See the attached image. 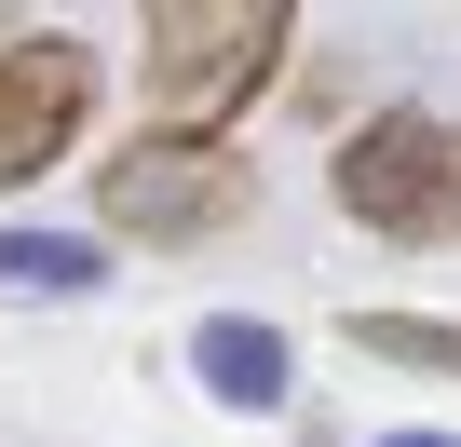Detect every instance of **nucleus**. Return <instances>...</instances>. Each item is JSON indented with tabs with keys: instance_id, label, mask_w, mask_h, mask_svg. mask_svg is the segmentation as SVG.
Listing matches in <instances>:
<instances>
[{
	"instance_id": "nucleus-6",
	"label": "nucleus",
	"mask_w": 461,
	"mask_h": 447,
	"mask_svg": "<svg viewBox=\"0 0 461 447\" xmlns=\"http://www.w3.org/2000/svg\"><path fill=\"white\" fill-rule=\"evenodd\" d=\"M0 285H14V299H95L109 285V245L95 231H28V217H14V231H0Z\"/></svg>"
},
{
	"instance_id": "nucleus-1",
	"label": "nucleus",
	"mask_w": 461,
	"mask_h": 447,
	"mask_svg": "<svg viewBox=\"0 0 461 447\" xmlns=\"http://www.w3.org/2000/svg\"><path fill=\"white\" fill-rule=\"evenodd\" d=\"M285 41H299L285 0H149V28H136L149 136H230V122L272 95Z\"/></svg>"
},
{
	"instance_id": "nucleus-5",
	"label": "nucleus",
	"mask_w": 461,
	"mask_h": 447,
	"mask_svg": "<svg viewBox=\"0 0 461 447\" xmlns=\"http://www.w3.org/2000/svg\"><path fill=\"white\" fill-rule=\"evenodd\" d=\"M190 380H203L217 407L272 420V407L299 393V353H285V326H272V312H203V326H190Z\"/></svg>"
},
{
	"instance_id": "nucleus-4",
	"label": "nucleus",
	"mask_w": 461,
	"mask_h": 447,
	"mask_svg": "<svg viewBox=\"0 0 461 447\" xmlns=\"http://www.w3.org/2000/svg\"><path fill=\"white\" fill-rule=\"evenodd\" d=\"M82 122H95V41L82 28H14L0 41V203L41 163H68Z\"/></svg>"
},
{
	"instance_id": "nucleus-8",
	"label": "nucleus",
	"mask_w": 461,
	"mask_h": 447,
	"mask_svg": "<svg viewBox=\"0 0 461 447\" xmlns=\"http://www.w3.org/2000/svg\"><path fill=\"white\" fill-rule=\"evenodd\" d=\"M366 447H461V434H366Z\"/></svg>"
},
{
	"instance_id": "nucleus-3",
	"label": "nucleus",
	"mask_w": 461,
	"mask_h": 447,
	"mask_svg": "<svg viewBox=\"0 0 461 447\" xmlns=\"http://www.w3.org/2000/svg\"><path fill=\"white\" fill-rule=\"evenodd\" d=\"M95 217L122 245H217V231H245L258 217V163L230 149V136H122L95 163Z\"/></svg>"
},
{
	"instance_id": "nucleus-7",
	"label": "nucleus",
	"mask_w": 461,
	"mask_h": 447,
	"mask_svg": "<svg viewBox=\"0 0 461 447\" xmlns=\"http://www.w3.org/2000/svg\"><path fill=\"white\" fill-rule=\"evenodd\" d=\"M339 339H353L366 366H407V380H461V326H447V312H353Z\"/></svg>"
},
{
	"instance_id": "nucleus-2",
	"label": "nucleus",
	"mask_w": 461,
	"mask_h": 447,
	"mask_svg": "<svg viewBox=\"0 0 461 447\" xmlns=\"http://www.w3.org/2000/svg\"><path fill=\"white\" fill-rule=\"evenodd\" d=\"M366 245H461V122L447 109H366L326 163Z\"/></svg>"
}]
</instances>
